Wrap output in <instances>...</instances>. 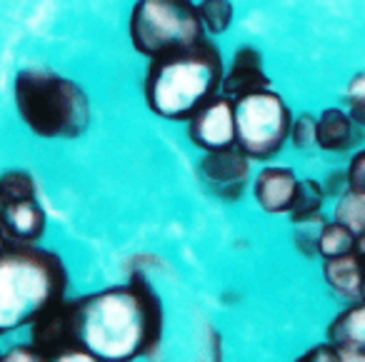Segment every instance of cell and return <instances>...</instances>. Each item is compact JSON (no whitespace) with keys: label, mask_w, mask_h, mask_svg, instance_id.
I'll use <instances>...</instances> for the list:
<instances>
[{"label":"cell","mask_w":365,"mask_h":362,"mask_svg":"<svg viewBox=\"0 0 365 362\" xmlns=\"http://www.w3.org/2000/svg\"><path fill=\"white\" fill-rule=\"evenodd\" d=\"M163 310L143 275L73 300V337L93 360L128 362L158 350Z\"/></svg>","instance_id":"obj_1"},{"label":"cell","mask_w":365,"mask_h":362,"mask_svg":"<svg viewBox=\"0 0 365 362\" xmlns=\"http://www.w3.org/2000/svg\"><path fill=\"white\" fill-rule=\"evenodd\" d=\"M223 56L210 38L182 51L158 56L143 83L150 113L163 120H185L223 88Z\"/></svg>","instance_id":"obj_2"},{"label":"cell","mask_w":365,"mask_h":362,"mask_svg":"<svg viewBox=\"0 0 365 362\" xmlns=\"http://www.w3.org/2000/svg\"><path fill=\"white\" fill-rule=\"evenodd\" d=\"M68 272L56 252L8 245L0 252V335L26 327L66 297Z\"/></svg>","instance_id":"obj_3"},{"label":"cell","mask_w":365,"mask_h":362,"mask_svg":"<svg viewBox=\"0 0 365 362\" xmlns=\"http://www.w3.org/2000/svg\"><path fill=\"white\" fill-rule=\"evenodd\" d=\"M18 115L43 140H73L91 125V103L78 83L51 71L26 68L13 83Z\"/></svg>","instance_id":"obj_4"},{"label":"cell","mask_w":365,"mask_h":362,"mask_svg":"<svg viewBox=\"0 0 365 362\" xmlns=\"http://www.w3.org/2000/svg\"><path fill=\"white\" fill-rule=\"evenodd\" d=\"M128 31L133 48L150 61L208 38L193 0H138Z\"/></svg>","instance_id":"obj_5"},{"label":"cell","mask_w":365,"mask_h":362,"mask_svg":"<svg viewBox=\"0 0 365 362\" xmlns=\"http://www.w3.org/2000/svg\"><path fill=\"white\" fill-rule=\"evenodd\" d=\"M235 103V145L250 160H270L290 140L293 113L270 88L238 98Z\"/></svg>","instance_id":"obj_6"},{"label":"cell","mask_w":365,"mask_h":362,"mask_svg":"<svg viewBox=\"0 0 365 362\" xmlns=\"http://www.w3.org/2000/svg\"><path fill=\"white\" fill-rule=\"evenodd\" d=\"M33 342L43 350L48 360H93L73 337V300H58L46 312L31 322Z\"/></svg>","instance_id":"obj_7"},{"label":"cell","mask_w":365,"mask_h":362,"mask_svg":"<svg viewBox=\"0 0 365 362\" xmlns=\"http://www.w3.org/2000/svg\"><path fill=\"white\" fill-rule=\"evenodd\" d=\"M198 172L203 182L220 197V200H240L250 177V157L238 145L208 150L200 160Z\"/></svg>","instance_id":"obj_8"},{"label":"cell","mask_w":365,"mask_h":362,"mask_svg":"<svg viewBox=\"0 0 365 362\" xmlns=\"http://www.w3.org/2000/svg\"><path fill=\"white\" fill-rule=\"evenodd\" d=\"M190 143L200 150H220L235 145V103L218 93L188 118Z\"/></svg>","instance_id":"obj_9"},{"label":"cell","mask_w":365,"mask_h":362,"mask_svg":"<svg viewBox=\"0 0 365 362\" xmlns=\"http://www.w3.org/2000/svg\"><path fill=\"white\" fill-rule=\"evenodd\" d=\"M265 88H270V78L263 71V56H260V51H255L250 46L238 48L233 56V63H230V68L223 76L220 93L228 95L230 100H238V98L265 90Z\"/></svg>","instance_id":"obj_10"},{"label":"cell","mask_w":365,"mask_h":362,"mask_svg":"<svg viewBox=\"0 0 365 362\" xmlns=\"http://www.w3.org/2000/svg\"><path fill=\"white\" fill-rule=\"evenodd\" d=\"M0 227L11 245H33L46 232V210L41 207L38 197L8 202L0 212Z\"/></svg>","instance_id":"obj_11"},{"label":"cell","mask_w":365,"mask_h":362,"mask_svg":"<svg viewBox=\"0 0 365 362\" xmlns=\"http://www.w3.org/2000/svg\"><path fill=\"white\" fill-rule=\"evenodd\" d=\"M298 182L300 180L290 167H265L253 185L255 200L270 215L290 212L295 192H298Z\"/></svg>","instance_id":"obj_12"},{"label":"cell","mask_w":365,"mask_h":362,"mask_svg":"<svg viewBox=\"0 0 365 362\" xmlns=\"http://www.w3.org/2000/svg\"><path fill=\"white\" fill-rule=\"evenodd\" d=\"M363 143V128L340 108H325L318 118V148L325 152H348Z\"/></svg>","instance_id":"obj_13"},{"label":"cell","mask_w":365,"mask_h":362,"mask_svg":"<svg viewBox=\"0 0 365 362\" xmlns=\"http://www.w3.org/2000/svg\"><path fill=\"white\" fill-rule=\"evenodd\" d=\"M328 342L338 347L343 360H365V300L343 310L330 322Z\"/></svg>","instance_id":"obj_14"},{"label":"cell","mask_w":365,"mask_h":362,"mask_svg":"<svg viewBox=\"0 0 365 362\" xmlns=\"http://www.w3.org/2000/svg\"><path fill=\"white\" fill-rule=\"evenodd\" d=\"M363 275V260H360V255L355 250L338 257H325L323 262L325 282L343 297H360Z\"/></svg>","instance_id":"obj_15"},{"label":"cell","mask_w":365,"mask_h":362,"mask_svg":"<svg viewBox=\"0 0 365 362\" xmlns=\"http://www.w3.org/2000/svg\"><path fill=\"white\" fill-rule=\"evenodd\" d=\"M325 202V187L320 185L318 180H300L298 182V192H295V200L293 207H290V220L300 222V220H308V217L320 215V207Z\"/></svg>","instance_id":"obj_16"},{"label":"cell","mask_w":365,"mask_h":362,"mask_svg":"<svg viewBox=\"0 0 365 362\" xmlns=\"http://www.w3.org/2000/svg\"><path fill=\"white\" fill-rule=\"evenodd\" d=\"M355 250V232L350 227H345L343 222H325L323 230H320L318 240V255L323 257H338L345 252Z\"/></svg>","instance_id":"obj_17"},{"label":"cell","mask_w":365,"mask_h":362,"mask_svg":"<svg viewBox=\"0 0 365 362\" xmlns=\"http://www.w3.org/2000/svg\"><path fill=\"white\" fill-rule=\"evenodd\" d=\"M200 21L208 36H223L233 23V3L230 0H200Z\"/></svg>","instance_id":"obj_18"},{"label":"cell","mask_w":365,"mask_h":362,"mask_svg":"<svg viewBox=\"0 0 365 362\" xmlns=\"http://www.w3.org/2000/svg\"><path fill=\"white\" fill-rule=\"evenodd\" d=\"M335 220L343 222L345 227H350L355 235L363 232L365 230V197L345 190L343 195H340L338 205H335Z\"/></svg>","instance_id":"obj_19"},{"label":"cell","mask_w":365,"mask_h":362,"mask_svg":"<svg viewBox=\"0 0 365 362\" xmlns=\"http://www.w3.org/2000/svg\"><path fill=\"white\" fill-rule=\"evenodd\" d=\"M0 195H3L6 205L16 200H28V197H36V182L23 170L3 172L0 175Z\"/></svg>","instance_id":"obj_20"},{"label":"cell","mask_w":365,"mask_h":362,"mask_svg":"<svg viewBox=\"0 0 365 362\" xmlns=\"http://www.w3.org/2000/svg\"><path fill=\"white\" fill-rule=\"evenodd\" d=\"M295 225V247L303 252L305 257H315L318 255V240H320V230H323L325 220L323 215L308 217V220L293 222Z\"/></svg>","instance_id":"obj_21"},{"label":"cell","mask_w":365,"mask_h":362,"mask_svg":"<svg viewBox=\"0 0 365 362\" xmlns=\"http://www.w3.org/2000/svg\"><path fill=\"white\" fill-rule=\"evenodd\" d=\"M290 143H293L298 150H308V148L318 145V118H313L310 113H303V115L293 118Z\"/></svg>","instance_id":"obj_22"},{"label":"cell","mask_w":365,"mask_h":362,"mask_svg":"<svg viewBox=\"0 0 365 362\" xmlns=\"http://www.w3.org/2000/svg\"><path fill=\"white\" fill-rule=\"evenodd\" d=\"M345 103H348V113L353 115V120L365 130V73L353 78V83L348 88V95H345Z\"/></svg>","instance_id":"obj_23"},{"label":"cell","mask_w":365,"mask_h":362,"mask_svg":"<svg viewBox=\"0 0 365 362\" xmlns=\"http://www.w3.org/2000/svg\"><path fill=\"white\" fill-rule=\"evenodd\" d=\"M348 190L365 197V150L355 152V157L348 165Z\"/></svg>","instance_id":"obj_24"},{"label":"cell","mask_w":365,"mask_h":362,"mask_svg":"<svg viewBox=\"0 0 365 362\" xmlns=\"http://www.w3.org/2000/svg\"><path fill=\"white\" fill-rule=\"evenodd\" d=\"M0 360H6V362H33V360H48L46 355H43L41 347L33 342V345H21V347H11V350L6 352V355L0 357Z\"/></svg>","instance_id":"obj_25"},{"label":"cell","mask_w":365,"mask_h":362,"mask_svg":"<svg viewBox=\"0 0 365 362\" xmlns=\"http://www.w3.org/2000/svg\"><path fill=\"white\" fill-rule=\"evenodd\" d=\"M303 362H315V360H320V362H338V360H343L340 357V350L333 345V342H325V345H318V347H313V350H308L303 357H300Z\"/></svg>","instance_id":"obj_26"},{"label":"cell","mask_w":365,"mask_h":362,"mask_svg":"<svg viewBox=\"0 0 365 362\" xmlns=\"http://www.w3.org/2000/svg\"><path fill=\"white\" fill-rule=\"evenodd\" d=\"M323 187H325V195L340 197L345 190H348V172H333Z\"/></svg>","instance_id":"obj_27"},{"label":"cell","mask_w":365,"mask_h":362,"mask_svg":"<svg viewBox=\"0 0 365 362\" xmlns=\"http://www.w3.org/2000/svg\"><path fill=\"white\" fill-rule=\"evenodd\" d=\"M8 245H11V242H8V235H6V232H3V227H0V252L6 250Z\"/></svg>","instance_id":"obj_28"},{"label":"cell","mask_w":365,"mask_h":362,"mask_svg":"<svg viewBox=\"0 0 365 362\" xmlns=\"http://www.w3.org/2000/svg\"><path fill=\"white\" fill-rule=\"evenodd\" d=\"M360 260H363V272H365V257H360ZM360 297L365 300V275H363V290H360Z\"/></svg>","instance_id":"obj_29"},{"label":"cell","mask_w":365,"mask_h":362,"mask_svg":"<svg viewBox=\"0 0 365 362\" xmlns=\"http://www.w3.org/2000/svg\"><path fill=\"white\" fill-rule=\"evenodd\" d=\"M0 357H3V355H0Z\"/></svg>","instance_id":"obj_30"}]
</instances>
